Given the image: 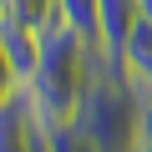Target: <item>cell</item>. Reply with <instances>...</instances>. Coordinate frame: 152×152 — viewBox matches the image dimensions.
I'll return each mask as SVG.
<instances>
[{
  "label": "cell",
  "mask_w": 152,
  "mask_h": 152,
  "mask_svg": "<svg viewBox=\"0 0 152 152\" xmlns=\"http://www.w3.org/2000/svg\"><path fill=\"white\" fill-rule=\"evenodd\" d=\"M137 112H142L137 86L117 71V56L91 41L86 81H81V102H76L71 127H81L102 152H137Z\"/></svg>",
  "instance_id": "6da1fadb"
},
{
  "label": "cell",
  "mask_w": 152,
  "mask_h": 152,
  "mask_svg": "<svg viewBox=\"0 0 152 152\" xmlns=\"http://www.w3.org/2000/svg\"><path fill=\"white\" fill-rule=\"evenodd\" d=\"M117 71L137 86V96L152 91V26H147V20H137L132 36L117 46Z\"/></svg>",
  "instance_id": "7a4b0ae2"
},
{
  "label": "cell",
  "mask_w": 152,
  "mask_h": 152,
  "mask_svg": "<svg viewBox=\"0 0 152 152\" xmlns=\"http://www.w3.org/2000/svg\"><path fill=\"white\" fill-rule=\"evenodd\" d=\"M132 26H137V0H96V41H102V51L117 56V46L132 36Z\"/></svg>",
  "instance_id": "3957f363"
},
{
  "label": "cell",
  "mask_w": 152,
  "mask_h": 152,
  "mask_svg": "<svg viewBox=\"0 0 152 152\" xmlns=\"http://www.w3.org/2000/svg\"><path fill=\"white\" fill-rule=\"evenodd\" d=\"M0 152H46V137L31 127V117L15 107V96L0 107Z\"/></svg>",
  "instance_id": "277c9868"
},
{
  "label": "cell",
  "mask_w": 152,
  "mask_h": 152,
  "mask_svg": "<svg viewBox=\"0 0 152 152\" xmlns=\"http://www.w3.org/2000/svg\"><path fill=\"white\" fill-rule=\"evenodd\" d=\"M0 46H5V56H10L15 76L26 81V76L36 71V61H41V36H36L31 26H15V20H0Z\"/></svg>",
  "instance_id": "5b68a950"
},
{
  "label": "cell",
  "mask_w": 152,
  "mask_h": 152,
  "mask_svg": "<svg viewBox=\"0 0 152 152\" xmlns=\"http://www.w3.org/2000/svg\"><path fill=\"white\" fill-rule=\"evenodd\" d=\"M0 20H15V26L41 31V26L61 20V5L56 0H0Z\"/></svg>",
  "instance_id": "8992f818"
},
{
  "label": "cell",
  "mask_w": 152,
  "mask_h": 152,
  "mask_svg": "<svg viewBox=\"0 0 152 152\" xmlns=\"http://www.w3.org/2000/svg\"><path fill=\"white\" fill-rule=\"evenodd\" d=\"M56 5H61V20H66V26H76L86 41H96V0H56ZM96 46H102V41H96Z\"/></svg>",
  "instance_id": "52a82bcc"
},
{
  "label": "cell",
  "mask_w": 152,
  "mask_h": 152,
  "mask_svg": "<svg viewBox=\"0 0 152 152\" xmlns=\"http://www.w3.org/2000/svg\"><path fill=\"white\" fill-rule=\"evenodd\" d=\"M46 137V152H102L81 127H56V132H41Z\"/></svg>",
  "instance_id": "ba28073f"
},
{
  "label": "cell",
  "mask_w": 152,
  "mask_h": 152,
  "mask_svg": "<svg viewBox=\"0 0 152 152\" xmlns=\"http://www.w3.org/2000/svg\"><path fill=\"white\" fill-rule=\"evenodd\" d=\"M137 152H152V91H142V112H137Z\"/></svg>",
  "instance_id": "9c48e42d"
},
{
  "label": "cell",
  "mask_w": 152,
  "mask_h": 152,
  "mask_svg": "<svg viewBox=\"0 0 152 152\" xmlns=\"http://www.w3.org/2000/svg\"><path fill=\"white\" fill-rule=\"evenodd\" d=\"M15 86H20V76H15V66H10V56H5V46H0V107L15 96Z\"/></svg>",
  "instance_id": "30bf717a"
},
{
  "label": "cell",
  "mask_w": 152,
  "mask_h": 152,
  "mask_svg": "<svg viewBox=\"0 0 152 152\" xmlns=\"http://www.w3.org/2000/svg\"><path fill=\"white\" fill-rule=\"evenodd\" d=\"M137 20H147V26H152V0H137Z\"/></svg>",
  "instance_id": "8fae6325"
}]
</instances>
